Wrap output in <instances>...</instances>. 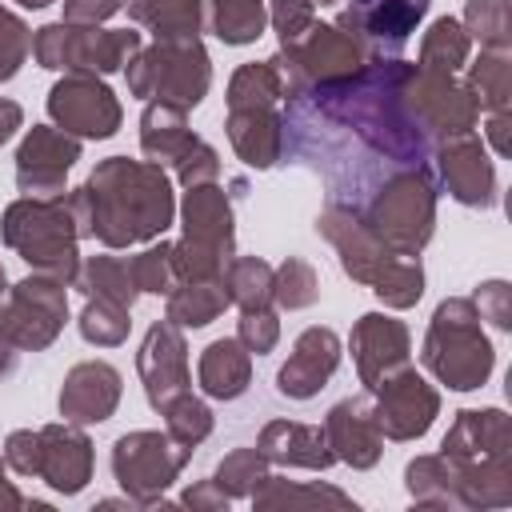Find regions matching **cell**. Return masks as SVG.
<instances>
[{
    "mask_svg": "<svg viewBox=\"0 0 512 512\" xmlns=\"http://www.w3.org/2000/svg\"><path fill=\"white\" fill-rule=\"evenodd\" d=\"M412 72L400 56H376L360 72L320 84L304 96H296L308 112L320 120L352 132L372 156L396 164V168H424L432 156V140L420 132L404 104V76Z\"/></svg>",
    "mask_w": 512,
    "mask_h": 512,
    "instance_id": "obj_1",
    "label": "cell"
},
{
    "mask_svg": "<svg viewBox=\"0 0 512 512\" xmlns=\"http://www.w3.org/2000/svg\"><path fill=\"white\" fill-rule=\"evenodd\" d=\"M68 208L80 240H100L108 252L152 244L176 220V192L168 168L152 160L108 156L80 188H68Z\"/></svg>",
    "mask_w": 512,
    "mask_h": 512,
    "instance_id": "obj_2",
    "label": "cell"
},
{
    "mask_svg": "<svg viewBox=\"0 0 512 512\" xmlns=\"http://www.w3.org/2000/svg\"><path fill=\"white\" fill-rule=\"evenodd\" d=\"M0 240L28 264V272H44L72 288L80 272V232L68 208V192L12 200L0 216Z\"/></svg>",
    "mask_w": 512,
    "mask_h": 512,
    "instance_id": "obj_3",
    "label": "cell"
},
{
    "mask_svg": "<svg viewBox=\"0 0 512 512\" xmlns=\"http://www.w3.org/2000/svg\"><path fill=\"white\" fill-rule=\"evenodd\" d=\"M420 364L452 392H476L496 368V348L468 296H444L428 320Z\"/></svg>",
    "mask_w": 512,
    "mask_h": 512,
    "instance_id": "obj_4",
    "label": "cell"
},
{
    "mask_svg": "<svg viewBox=\"0 0 512 512\" xmlns=\"http://www.w3.org/2000/svg\"><path fill=\"white\" fill-rule=\"evenodd\" d=\"M128 96L136 100H160L192 112L208 88H212V60L200 36L188 40H152L124 64Z\"/></svg>",
    "mask_w": 512,
    "mask_h": 512,
    "instance_id": "obj_5",
    "label": "cell"
},
{
    "mask_svg": "<svg viewBox=\"0 0 512 512\" xmlns=\"http://www.w3.org/2000/svg\"><path fill=\"white\" fill-rule=\"evenodd\" d=\"M364 224L396 252L420 256L436 232V176L432 168H396L380 180L372 200L364 204Z\"/></svg>",
    "mask_w": 512,
    "mask_h": 512,
    "instance_id": "obj_6",
    "label": "cell"
},
{
    "mask_svg": "<svg viewBox=\"0 0 512 512\" xmlns=\"http://www.w3.org/2000/svg\"><path fill=\"white\" fill-rule=\"evenodd\" d=\"M144 48L136 28H104V24H68L52 20L32 32V60L48 72H124V64Z\"/></svg>",
    "mask_w": 512,
    "mask_h": 512,
    "instance_id": "obj_7",
    "label": "cell"
},
{
    "mask_svg": "<svg viewBox=\"0 0 512 512\" xmlns=\"http://www.w3.org/2000/svg\"><path fill=\"white\" fill-rule=\"evenodd\" d=\"M188 460H192V448L176 444L160 428H136V432L116 436L112 456H108L112 480L136 500V508H172L164 492L180 480Z\"/></svg>",
    "mask_w": 512,
    "mask_h": 512,
    "instance_id": "obj_8",
    "label": "cell"
},
{
    "mask_svg": "<svg viewBox=\"0 0 512 512\" xmlns=\"http://www.w3.org/2000/svg\"><path fill=\"white\" fill-rule=\"evenodd\" d=\"M280 72V84H284V100H296L320 84H332V80H344L352 72H360L372 56L336 24H312L300 40L276 48V56H268Z\"/></svg>",
    "mask_w": 512,
    "mask_h": 512,
    "instance_id": "obj_9",
    "label": "cell"
},
{
    "mask_svg": "<svg viewBox=\"0 0 512 512\" xmlns=\"http://www.w3.org/2000/svg\"><path fill=\"white\" fill-rule=\"evenodd\" d=\"M64 324H68V284L44 272H28L24 280L8 284V296L0 304V336L16 352L52 348Z\"/></svg>",
    "mask_w": 512,
    "mask_h": 512,
    "instance_id": "obj_10",
    "label": "cell"
},
{
    "mask_svg": "<svg viewBox=\"0 0 512 512\" xmlns=\"http://www.w3.org/2000/svg\"><path fill=\"white\" fill-rule=\"evenodd\" d=\"M404 104L428 140L464 136V132H476L480 124V104L468 80L448 72H424L412 64V72L404 76Z\"/></svg>",
    "mask_w": 512,
    "mask_h": 512,
    "instance_id": "obj_11",
    "label": "cell"
},
{
    "mask_svg": "<svg viewBox=\"0 0 512 512\" xmlns=\"http://www.w3.org/2000/svg\"><path fill=\"white\" fill-rule=\"evenodd\" d=\"M48 120L76 140H108L120 132L124 108L116 92L104 84V76L92 72H60V80L48 88Z\"/></svg>",
    "mask_w": 512,
    "mask_h": 512,
    "instance_id": "obj_12",
    "label": "cell"
},
{
    "mask_svg": "<svg viewBox=\"0 0 512 512\" xmlns=\"http://www.w3.org/2000/svg\"><path fill=\"white\" fill-rule=\"evenodd\" d=\"M428 8L432 0H348L336 16V28H344L372 60L400 56V48L412 40Z\"/></svg>",
    "mask_w": 512,
    "mask_h": 512,
    "instance_id": "obj_13",
    "label": "cell"
},
{
    "mask_svg": "<svg viewBox=\"0 0 512 512\" xmlns=\"http://www.w3.org/2000/svg\"><path fill=\"white\" fill-rule=\"evenodd\" d=\"M432 172L444 184V192L464 208H492L496 204V164L488 156V144L476 132L436 140L432 148Z\"/></svg>",
    "mask_w": 512,
    "mask_h": 512,
    "instance_id": "obj_14",
    "label": "cell"
},
{
    "mask_svg": "<svg viewBox=\"0 0 512 512\" xmlns=\"http://www.w3.org/2000/svg\"><path fill=\"white\" fill-rule=\"evenodd\" d=\"M372 408H376V424L384 440L408 444V440H420L440 416V392L408 364L372 392Z\"/></svg>",
    "mask_w": 512,
    "mask_h": 512,
    "instance_id": "obj_15",
    "label": "cell"
},
{
    "mask_svg": "<svg viewBox=\"0 0 512 512\" xmlns=\"http://www.w3.org/2000/svg\"><path fill=\"white\" fill-rule=\"evenodd\" d=\"M80 140L56 124H32L16 148V188L20 196H60L68 192V172L80 160Z\"/></svg>",
    "mask_w": 512,
    "mask_h": 512,
    "instance_id": "obj_16",
    "label": "cell"
},
{
    "mask_svg": "<svg viewBox=\"0 0 512 512\" xmlns=\"http://www.w3.org/2000/svg\"><path fill=\"white\" fill-rule=\"evenodd\" d=\"M316 232L332 244V252H336V260H340L344 276L356 280V284H364V288H372V280L380 276V268L396 256V252L364 224V216H360L356 208L340 204V200H332V204H324V208L316 212Z\"/></svg>",
    "mask_w": 512,
    "mask_h": 512,
    "instance_id": "obj_17",
    "label": "cell"
},
{
    "mask_svg": "<svg viewBox=\"0 0 512 512\" xmlns=\"http://www.w3.org/2000/svg\"><path fill=\"white\" fill-rule=\"evenodd\" d=\"M348 348H352V364H356V376H360L364 392H376L392 372L412 364L408 324L388 316V312H364L352 324Z\"/></svg>",
    "mask_w": 512,
    "mask_h": 512,
    "instance_id": "obj_18",
    "label": "cell"
},
{
    "mask_svg": "<svg viewBox=\"0 0 512 512\" xmlns=\"http://www.w3.org/2000/svg\"><path fill=\"white\" fill-rule=\"evenodd\" d=\"M136 372L144 384V400L164 412L180 392H188L192 372H188V340L184 328H176L172 320H156L136 352Z\"/></svg>",
    "mask_w": 512,
    "mask_h": 512,
    "instance_id": "obj_19",
    "label": "cell"
},
{
    "mask_svg": "<svg viewBox=\"0 0 512 512\" xmlns=\"http://www.w3.org/2000/svg\"><path fill=\"white\" fill-rule=\"evenodd\" d=\"M120 396H124V376H120L116 364H108V360H80L60 380L56 412L68 424L88 428V424L112 420L116 408H120Z\"/></svg>",
    "mask_w": 512,
    "mask_h": 512,
    "instance_id": "obj_20",
    "label": "cell"
},
{
    "mask_svg": "<svg viewBox=\"0 0 512 512\" xmlns=\"http://www.w3.org/2000/svg\"><path fill=\"white\" fill-rule=\"evenodd\" d=\"M324 436H328V448H332V456L340 464H348L356 472L376 468L380 456H384V432L376 424L372 392L336 400L328 408V416H324Z\"/></svg>",
    "mask_w": 512,
    "mask_h": 512,
    "instance_id": "obj_21",
    "label": "cell"
},
{
    "mask_svg": "<svg viewBox=\"0 0 512 512\" xmlns=\"http://www.w3.org/2000/svg\"><path fill=\"white\" fill-rule=\"evenodd\" d=\"M340 356H344V344H340V336L332 328H324V324L304 328L292 340V352H288V360L276 372V392L284 400H312V396H320V388L336 376Z\"/></svg>",
    "mask_w": 512,
    "mask_h": 512,
    "instance_id": "obj_22",
    "label": "cell"
},
{
    "mask_svg": "<svg viewBox=\"0 0 512 512\" xmlns=\"http://www.w3.org/2000/svg\"><path fill=\"white\" fill-rule=\"evenodd\" d=\"M92 464H96V452L80 424L52 420L40 428V480L52 492L60 496L84 492L92 480Z\"/></svg>",
    "mask_w": 512,
    "mask_h": 512,
    "instance_id": "obj_23",
    "label": "cell"
},
{
    "mask_svg": "<svg viewBox=\"0 0 512 512\" xmlns=\"http://www.w3.org/2000/svg\"><path fill=\"white\" fill-rule=\"evenodd\" d=\"M440 452L456 464H488L512 456V420L504 408H460L448 424Z\"/></svg>",
    "mask_w": 512,
    "mask_h": 512,
    "instance_id": "obj_24",
    "label": "cell"
},
{
    "mask_svg": "<svg viewBox=\"0 0 512 512\" xmlns=\"http://www.w3.org/2000/svg\"><path fill=\"white\" fill-rule=\"evenodd\" d=\"M180 236L192 244H204L220 256H236V216H232V196L220 184H196L184 188L180 200Z\"/></svg>",
    "mask_w": 512,
    "mask_h": 512,
    "instance_id": "obj_25",
    "label": "cell"
},
{
    "mask_svg": "<svg viewBox=\"0 0 512 512\" xmlns=\"http://www.w3.org/2000/svg\"><path fill=\"white\" fill-rule=\"evenodd\" d=\"M224 132H228L232 152L256 172H268V168H276L284 160L288 124H284V116L276 108H228Z\"/></svg>",
    "mask_w": 512,
    "mask_h": 512,
    "instance_id": "obj_26",
    "label": "cell"
},
{
    "mask_svg": "<svg viewBox=\"0 0 512 512\" xmlns=\"http://www.w3.org/2000/svg\"><path fill=\"white\" fill-rule=\"evenodd\" d=\"M256 448L268 464L276 468H304V472H324L336 464L324 424H304V420H268L256 436Z\"/></svg>",
    "mask_w": 512,
    "mask_h": 512,
    "instance_id": "obj_27",
    "label": "cell"
},
{
    "mask_svg": "<svg viewBox=\"0 0 512 512\" xmlns=\"http://www.w3.org/2000/svg\"><path fill=\"white\" fill-rule=\"evenodd\" d=\"M196 380H200V392L204 396H212V400H236L252 384V352L236 336H220V340H212L200 352Z\"/></svg>",
    "mask_w": 512,
    "mask_h": 512,
    "instance_id": "obj_28",
    "label": "cell"
},
{
    "mask_svg": "<svg viewBox=\"0 0 512 512\" xmlns=\"http://www.w3.org/2000/svg\"><path fill=\"white\" fill-rule=\"evenodd\" d=\"M200 136L188 128V112L176 104H160L148 100L140 112V152L144 160L160 164V168H176V160L196 144Z\"/></svg>",
    "mask_w": 512,
    "mask_h": 512,
    "instance_id": "obj_29",
    "label": "cell"
},
{
    "mask_svg": "<svg viewBox=\"0 0 512 512\" xmlns=\"http://www.w3.org/2000/svg\"><path fill=\"white\" fill-rule=\"evenodd\" d=\"M252 508L260 512H272V508H356V500L348 492H340L336 484H300V480H288V476H276V472H264V480L252 488Z\"/></svg>",
    "mask_w": 512,
    "mask_h": 512,
    "instance_id": "obj_30",
    "label": "cell"
},
{
    "mask_svg": "<svg viewBox=\"0 0 512 512\" xmlns=\"http://www.w3.org/2000/svg\"><path fill=\"white\" fill-rule=\"evenodd\" d=\"M404 488L416 508H460V468L444 452H428L404 464Z\"/></svg>",
    "mask_w": 512,
    "mask_h": 512,
    "instance_id": "obj_31",
    "label": "cell"
},
{
    "mask_svg": "<svg viewBox=\"0 0 512 512\" xmlns=\"http://www.w3.org/2000/svg\"><path fill=\"white\" fill-rule=\"evenodd\" d=\"M128 20L156 40H188L204 32V0H128Z\"/></svg>",
    "mask_w": 512,
    "mask_h": 512,
    "instance_id": "obj_32",
    "label": "cell"
},
{
    "mask_svg": "<svg viewBox=\"0 0 512 512\" xmlns=\"http://www.w3.org/2000/svg\"><path fill=\"white\" fill-rule=\"evenodd\" d=\"M264 28H268L264 0H204V32H212L220 44L232 48L256 44Z\"/></svg>",
    "mask_w": 512,
    "mask_h": 512,
    "instance_id": "obj_33",
    "label": "cell"
},
{
    "mask_svg": "<svg viewBox=\"0 0 512 512\" xmlns=\"http://www.w3.org/2000/svg\"><path fill=\"white\" fill-rule=\"evenodd\" d=\"M72 288L84 300H108V304H120V308H132L136 296H140L136 284H132L128 260L124 256H112V252H100V256L80 260V272H76Z\"/></svg>",
    "mask_w": 512,
    "mask_h": 512,
    "instance_id": "obj_34",
    "label": "cell"
},
{
    "mask_svg": "<svg viewBox=\"0 0 512 512\" xmlns=\"http://www.w3.org/2000/svg\"><path fill=\"white\" fill-rule=\"evenodd\" d=\"M468 60H472V36L464 32V24L456 16H436L424 28V36H420V60H416V68L456 76Z\"/></svg>",
    "mask_w": 512,
    "mask_h": 512,
    "instance_id": "obj_35",
    "label": "cell"
},
{
    "mask_svg": "<svg viewBox=\"0 0 512 512\" xmlns=\"http://www.w3.org/2000/svg\"><path fill=\"white\" fill-rule=\"evenodd\" d=\"M224 308H228L224 280H180V284H172V292H168L164 320H172L176 328H204V324H212Z\"/></svg>",
    "mask_w": 512,
    "mask_h": 512,
    "instance_id": "obj_36",
    "label": "cell"
},
{
    "mask_svg": "<svg viewBox=\"0 0 512 512\" xmlns=\"http://www.w3.org/2000/svg\"><path fill=\"white\" fill-rule=\"evenodd\" d=\"M220 280H224L228 304H236L240 312L272 308V264L264 256H232Z\"/></svg>",
    "mask_w": 512,
    "mask_h": 512,
    "instance_id": "obj_37",
    "label": "cell"
},
{
    "mask_svg": "<svg viewBox=\"0 0 512 512\" xmlns=\"http://www.w3.org/2000/svg\"><path fill=\"white\" fill-rule=\"evenodd\" d=\"M468 68V88L484 112H508L512 104V56L508 52H480Z\"/></svg>",
    "mask_w": 512,
    "mask_h": 512,
    "instance_id": "obj_38",
    "label": "cell"
},
{
    "mask_svg": "<svg viewBox=\"0 0 512 512\" xmlns=\"http://www.w3.org/2000/svg\"><path fill=\"white\" fill-rule=\"evenodd\" d=\"M228 108H276L284 100V84L272 60H248L228 80Z\"/></svg>",
    "mask_w": 512,
    "mask_h": 512,
    "instance_id": "obj_39",
    "label": "cell"
},
{
    "mask_svg": "<svg viewBox=\"0 0 512 512\" xmlns=\"http://www.w3.org/2000/svg\"><path fill=\"white\" fill-rule=\"evenodd\" d=\"M320 300V276L304 256H284L272 268V308L300 312Z\"/></svg>",
    "mask_w": 512,
    "mask_h": 512,
    "instance_id": "obj_40",
    "label": "cell"
},
{
    "mask_svg": "<svg viewBox=\"0 0 512 512\" xmlns=\"http://www.w3.org/2000/svg\"><path fill=\"white\" fill-rule=\"evenodd\" d=\"M372 292L384 308L392 312H404L412 304H420L424 296V268H420V256H392L380 276L372 280Z\"/></svg>",
    "mask_w": 512,
    "mask_h": 512,
    "instance_id": "obj_41",
    "label": "cell"
},
{
    "mask_svg": "<svg viewBox=\"0 0 512 512\" xmlns=\"http://www.w3.org/2000/svg\"><path fill=\"white\" fill-rule=\"evenodd\" d=\"M460 24L480 44V52H508V44H512V12H508V0H468Z\"/></svg>",
    "mask_w": 512,
    "mask_h": 512,
    "instance_id": "obj_42",
    "label": "cell"
},
{
    "mask_svg": "<svg viewBox=\"0 0 512 512\" xmlns=\"http://www.w3.org/2000/svg\"><path fill=\"white\" fill-rule=\"evenodd\" d=\"M76 328L88 344L116 348L132 332V308H120V304H108V300H84V308L76 316Z\"/></svg>",
    "mask_w": 512,
    "mask_h": 512,
    "instance_id": "obj_43",
    "label": "cell"
},
{
    "mask_svg": "<svg viewBox=\"0 0 512 512\" xmlns=\"http://www.w3.org/2000/svg\"><path fill=\"white\" fill-rule=\"evenodd\" d=\"M164 432L176 440V444H184V448H196V444H204L208 436H212V408L200 400V396H192V388L188 392H180L164 412Z\"/></svg>",
    "mask_w": 512,
    "mask_h": 512,
    "instance_id": "obj_44",
    "label": "cell"
},
{
    "mask_svg": "<svg viewBox=\"0 0 512 512\" xmlns=\"http://www.w3.org/2000/svg\"><path fill=\"white\" fill-rule=\"evenodd\" d=\"M264 472H268V460L260 456V448H232V452L216 464L212 480H216V488H220L228 500H248L252 488L264 480Z\"/></svg>",
    "mask_w": 512,
    "mask_h": 512,
    "instance_id": "obj_45",
    "label": "cell"
},
{
    "mask_svg": "<svg viewBox=\"0 0 512 512\" xmlns=\"http://www.w3.org/2000/svg\"><path fill=\"white\" fill-rule=\"evenodd\" d=\"M128 272H132V284H136V292L144 296H168L172 292V284H176V272H172V244L160 236V240H152L144 252H136V256H128Z\"/></svg>",
    "mask_w": 512,
    "mask_h": 512,
    "instance_id": "obj_46",
    "label": "cell"
},
{
    "mask_svg": "<svg viewBox=\"0 0 512 512\" xmlns=\"http://www.w3.org/2000/svg\"><path fill=\"white\" fill-rule=\"evenodd\" d=\"M28 56H32V28L12 8L0 4V84L12 80Z\"/></svg>",
    "mask_w": 512,
    "mask_h": 512,
    "instance_id": "obj_47",
    "label": "cell"
},
{
    "mask_svg": "<svg viewBox=\"0 0 512 512\" xmlns=\"http://www.w3.org/2000/svg\"><path fill=\"white\" fill-rule=\"evenodd\" d=\"M172 176H176V184L180 188H196V184H216L220 180V152L200 136L180 160H176V168H172Z\"/></svg>",
    "mask_w": 512,
    "mask_h": 512,
    "instance_id": "obj_48",
    "label": "cell"
},
{
    "mask_svg": "<svg viewBox=\"0 0 512 512\" xmlns=\"http://www.w3.org/2000/svg\"><path fill=\"white\" fill-rule=\"evenodd\" d=\"M268 24H272V32H276V40L284 48V44L300 40L316 24V4L312 0H272L268 4Z\"/></svg>",
    "mask_w": 512,
    "mask_h": 512,
    "instance_id": "obj_49",
    "label": "cell"
},
{
    "mask_svg": "<svg viewBox=\"0 0 512 512\" xmlns=\"http://www.w3.org/2000/svg\"><path fill=\"white\" fill-rule=\"evenodd\" d=\"M236 340L252 352V356H264L280 344V320H276V308H256V312H240L236 320Z\"/></svg>",
    "mask_w": 512,
    "mask_h": 512,
    "instance_id": "obj_50",
    "label": "cell"
},
{
    "mask_svg": "<svg viewBox=\"0 0 512 512\" xmlns=\"http://www.w3.org/2000/svg\"><path fill=\"white\" fill-rule=\"evenodd\" d=\"M468 300L476 304L480 320H488L496 332H512V284L508 280H484L476 284Z\"/></svg>",
    "mask_w": 512,
    "mask_h": 512,
    "instance_id": "obj_51",
    "label": "cell"
},
{
    "mask_svg": "<svg viewBox=\"0 0 512 512\" xmlns=\"http://www.w3.org/2000/svg\"><path fill=\"white\" fill-rule=\"evenodd\" d=\"M0 456H4V464L16 476H40V428H16V432H8Z\"/></svg>",
    "mask_w": 512,
    "mask_h": 512,
    "instance_id": "obj_52",
    "label": "cell"
},
{
    "mask_svg": "<svg viewBox=\"0 0 512 512\" xmlns=\"http://www.w3.org/2000/svg\"><path fill=\"white\" fill-rule=\"evenodd\" d=\"M180 508H192V512H228V496L216 488V480L208 476V480H196V484H188L184 492H180V500H176Z\"/></svg>",
    "mask_w": 512,
    "mask_h": 512,
    "instance_id": "obj_53",
    "label": "cell"
},
{
    "mask_svg": "<svg viewBox=\"0 0 512 512\" xmlns=\"http://www.w3.org/2000/svg\"><path fill=\"white\" fill-rule=\"evenodd\" d=\"M128 0H64V16L68 24H104L112 20Z\"/></svg>",
    "mask_w": 512,
    "mask_h": 512,
    "instance_id": "obj_54",
    "label": "cell"
},
{
    "mask_svg": "<svg viewBox=\"0 0 512 512\" xmlns=\"http://www.w3.org/2000/svg\"><path fill=\"white\" fill-rule=\"evenodd\" d=\"M484 136H488V144H492V152H496V156H508V152H512V136H508V112H488Z\"/></svg>",
    "mask_w": 512,
    "mask_h": 512,
    "instance_id": "obj_55",
    "label": "cell"
},
{
    "mask_svg": "<svg viewBox=\"0 0 512 512\" xmlns=\"http://www.w3.org/2000/svg\"><path fill=\"white\" fill-rule=\"evenodd\" d=\"M24 128V108L8 96H0V144H8L16 132Z\"/></svg>",
    "mask_w": 512,
    "mask_h": 512,
    "instance_id": "obj_56",
    "label": "cell"
},
{
    "mask_svg": "<svg viewBox=\"0 0 512 512\" xmlns=\"http://www.w3.org/2000/svg\"><path fill=\"white\" fill-rule=\"evenodd\" d=\"M16 508H24V496H20V488L8 480V464H4V456H0V512H16Z\"/></svg>",
    "mask_w": 512,
    "mask_h": 512,
    "instance_id": "obj_57",
    "label": "cell"
},
{
    "mask_svg": "<svg viewBox=\"0 0 512 512\" xmlns=\"http://www.w3.org/2000/svg\"><path fill=\"white\" fill-rule=\"evenodd\" d=\"M16 356H20V352H16V348H12V344L0 336V376H8V372L16 368Z\"/></svg>",
    "mask_w": 512,
    "mask_h": 512,
    "instance_id": "obj_58",
    "label": "cell"
},
{
    "mask_svg": "<svg viewBox=\"0 0 512 512\" xmlns=\"http://www.w3.org/2000/svg\"><path fill=\"white\" fill-rule=\"evenodd\" d=\"M228 196H232V204H236V200H244V196H248V180H244V176L228 180Z\"/></svg>",
    "mask_w": 512,
    "mask_h": 512,
    "instance_id": "obj_59",
    "label": "cell"
},
{
    "mask_svg": "<svg viewBox=\"0 0 512 512\" xmlns=\"http://www.w3.org/2000/svg\"><path fill=\"white\" fill-rule=\"evenodd\" d=\"M20 8H32V12H40V8H48V4H56V0H16Z\"/></svg>",
    "mask_w": 512,
    "mask_h": 512,
    "instance_id": "obj_60",
    "label": "cell"
},
{
    "mask_svg": "<svg viewBox=\"0 0 512 512\" xmlns=\"http://www.w3.org/2000/svg\"><path fill=\"white\" fill-rule=\"evenodd\" d=\"M4 296H8V272H4V264H0V304H4Z\"/></svg>",
    "mask_w": 512,
    "mask_h": 512,
    "instance_id": "obj_61",
    "label": "cell"
},
{
    "mask_svg": "<svg viewBox=\"0 0 512 512\" xmlns=\"http://www.w3.org/2000/svg\"><path fill=\"white\" fill-rule=\"evenodd\" d=\"M312 4H320V8H328V4H340V0H312Z\"/></svg>",
    "mask_w": 512,
    "mask_h": 512,
    "instance_id": "obj_62",
    "label": "cell"
}]
</instances>
